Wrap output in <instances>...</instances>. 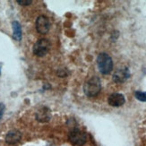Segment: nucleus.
<instances>
[{"mask_svg":"<svg viewBox=\"0 0 146 146\" xmlns=\"http://www.w3.org/2000/svg\"><path fill=\"white\" fill-rule=\"evenodd\" d=\"M108 102L112 107H120L125 104V99L121 93H113L110 95L109 99H108Z\"/></svg>","mask_w":146,"mask_h":146,"instance_id":"0eeeda50","label":"nucleus"},{"mask_svg":"<svg viewBox=\"0 0 146 146\" xmlns=\"http://www.w3.org/2000/svg\"><path fill=\"white\" fill-rule=\"evenodd\" d=\"M101 90V82L100 79L97 76H93L89 79L84 85V92L88 97H95L100 92Z\"/></svg>","mask_w":146,"mask_h":146,"instance_id":"f257e3e1","label":"nucleus"},{"mask_svg":"<svg viewBox=\"0 0 146 146\" xmlns=\"http://www.w3.org/2000/svg\"><path fill=\"white\" fill-rule=\"evenodd\" d=\"M130 77V71L127 67L120 68L113 74V80L117 84H123Z\"/></svg>","mask_w":146,"mask_h":146,"instance_id":"423d86ee","label":"nucleus"},{"mask_svg":"<svg viewBox=\"0 0 146 146\" xmlns=\"http://www.w3.org/2000/svg\"><path fill=\"white\" fill-rule=\"evenodd\" d=\"M50 44L49 40L47 39H40L33 46V53L38 56H44L50 49Z\"/></svg>","mask_w":146,"mask_h":146,"instance_id":"20e7f679","label":"nucleus"},{"mask_svg":"<svg viewBox=\"0 0 146 146\" xmlns=\"http://www.w3.org/2000/svg\"><path fill=\"white\" fill-rule=\"evenodd\" d=\"M4 111H5V106H4V104L0 103V119H1L3 117Z\"/></svg>","mask_w":146,"mask_h":146,"instance_id":"ddd939ff","label":"nucleus"},{"mask_svg":"<svg viewBox=\"0 0 146 146\" xmlns=\"http://www.w3.org/2000/svg\"><path fill=\"white\" fill-rule=\"evenodd\" d=\"M13 27V37L15 40H22V27L20 23L17 21H14L12 23Z\"/></svg>","mask_w":146,"mask_h":146,"instance_id":"9d476101","label":"nucleus"},{"mask_svg":"<svg viewBox=\"0 0 146 146\" xmlns=\"http://www.w3.org/2000/svg\"><path fill=\"white\" fill-rule=\"evenodd\" d=\"M22 138V134L17 130H13L8 132V134L5 136V143L8 144H15Z\"/></svg>","mask_w":146,"mask_h":146,"instance_id":"1a4fd4ad","label":"nucleus"},{"mask_svg":"<svg viewBox=\"0 0 146 146\" xmlns=\"http://www.w3.org/2000/svg\"><path fill=\"white\" fill-rule=\"evenodd\" d=\"M135 98L140 100V101H143V102H146V92H135Z\"/></svg>","mask_w":146,"mask_h":146,"instance_id":"9b49d317","label":"nucleus"},{"mask_svg":"<svg viewBox=\"0 0 146 146\" xmlns=\"http://www.w3.org/2000/svg\"><path fill=\"white\" fill-rule=\"evenodd\" d=\"M17 3L21 5H29L33 3L31 0H17Z\"/></svg>","mask_w":146,"mask_h":146,"instance_id":"f8f14e48","label":"nucleus"},{"mask_svg":"<svg viewBox=\"0 0 146 146\" xmlns=\"http://www.w3.org/2000/svg\"><path fill=\"white\" fill-rule=\"evenodd\" d=\"M97 65L100 72L102 74H109L113 69V61L107 53H100L97 56Z\"/></svg>","mask_w":146,"mask_h":146,"instance_id":"f03ea898","label":"nucleus"},{"mask_svg":"<svg viewBox=\"0 0 146 146\" xmlns=\"http://www.w3.org/2000/svg\"><path fill=\"white\" fill-rule=\"evenodd\" d=\"M58 76H66L67 73L64 72V69H59L58 72Z\"/></svg>","mask_w":146,"mask_h":146,"instance_id":"4468645a","label":"nucleus"},{"mask_svg":"<svg viewBox=\"0 0 146 146\" xmlns=\"http://www.w3.org/2000/svg\"><path fill=\"white\" fill-rule=\"evenodd\" d=\"M51 115H50V110L46 107L41 108L40 110H39L36 113V119L39 122L41 123H46L50 120Z\"/></svg>","mask_w":146,"mask_h":146,"instance_id":"6e6552de","label":"nucleus"},{"mask_svg":"<svg viewBox=\"0 0 146 146\" xmlns=\"http://www.w3.org/2000/svg\"><path fill=\"white\" fill-rule=\"evenodd\" d=\"M69 141H70L74 145H84L86 143L87 135L84 132L78 128H74L69 132L68 135Z\"/></svg>","mask_w":146,"mask_h":146,"instance_id":"7ed1b4c3","label":"nucleus"},{"mask_svg":"<svg viewBox=\"0 0 146 146\" xmlns=\"http://www.w3.org/2000/svg\"><path fill=\"white\" fill-rule=\"evenodd\" d=\"M50 23L45 15H40L36 20V30L39 33L45 34L49 31Z\"/></svg>","mask_w":146,"mask_h":146,"instance_id":"39448f33","label":"nucleus"}]
</instances>
